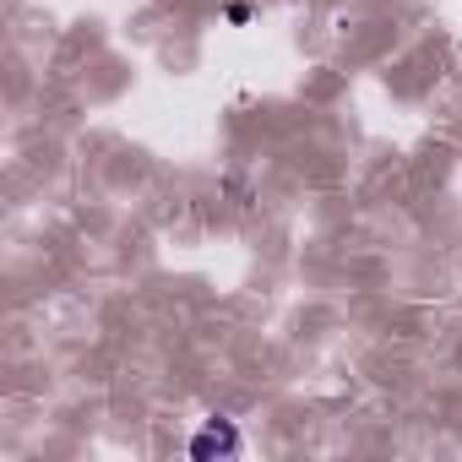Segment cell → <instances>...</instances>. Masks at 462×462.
<instances>
[{"label": "cell", "instance_id": "1", "mask_svg": "<svg viewBox=\"0 0 462 462\" xmlns=\"http://www.w3.org/2000/svg\"><path fill=\"white\" fill-rule=\"evenodd\" d=\"M240 451V430L228 419H207L196 435H190V457L196 462H212V457H235Z\"/></svg>", "mask_w": 462, "mask_h": 462}]
</instances>
